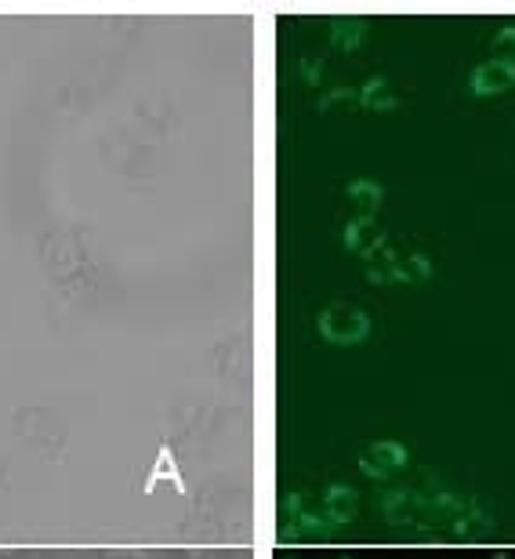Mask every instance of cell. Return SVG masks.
I'll return each mask as SVG.
<instances>
[{
	"instance_id": "obj_1",
	"label": "cell",
	"mask_w": 515,
	"mask_h": 559,
	"mask_svg": "<svg viewBox=\"0 0 515 559\" xmlns=\"http://www.w3.org/2000/svg\"><path fill=\"white\" fill-rule=\"evenodd\" d=\"M117 559H124V556H117ZM131 559H139V556H131Z\"/></svg>"
}]
</instances>
